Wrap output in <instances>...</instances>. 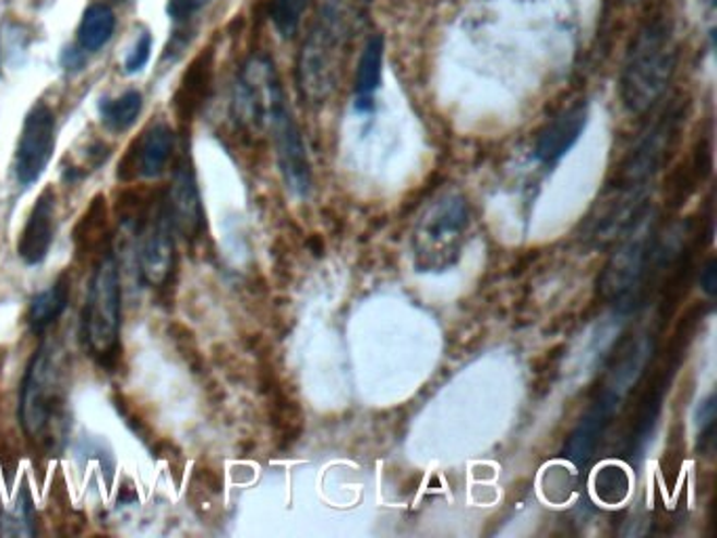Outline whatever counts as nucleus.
I'll return each mask as SVG.
<instances>
[{"label":"nucleus","mask_w":717,"mask_h":538,"mask_svg":"<svg viewBox=\"0 0 717 538\" xmlns=\"http://www.w3.org/2000/svg\"><path fill=\"white\" fill-rule=\"evenodd\" d=\"M265 122L272 129V138H274L276 154H278V165H280L285 181H287L288 190L299 199L308 196L312 190V170H310L299 127L290 113L285 91L280 85L274 88Z\"/></svg>","instance_id":"5"},{"label":"nucleus","mask_w":717,"mask_h":538,"mask_svg":"<svg viewBox=\"0 0 717 538\" xmlns=\"http://www.w3.org/2000/svg\"><path fill=\"white\" fill-rule=\"evenodd\" d=\"M56 240V192L43 190L29 211L28 222L17 242V255L26 265H40Z\"/></svg>","instance_id":"11"},{"label":"nucleus","mask_w":717,"mask_h":538,"mask_svg":"<svg viewBox=\"0 0 717 538\" xmlns=\"http://www.w3.org/2000/svg\"><path fill=\"white\" fill-rule=\"evenodd\" d=\"M70 301V276L61 274L47 290L38 292L28 308V326L32 333H43L56 324Z\"/></svg>","instance_id":"15"},{"label":"nucleus","mask_w":717,"mask_h":538,"mask_svg":"<svg viewBox=\"0 0 717 538\" xmlns=\"http://www.w3.org/2000/svg\"><path fill=\"white\" fill-rule=\"evenodd\" d=\"M0 524H4V528H0L4 535H34L36 533L28 490H22L15 505L0 517Z\"/></svg>","instance_id":"21"},{"label":"nucleus","mask_w":717,"mask_h":538,"mask_svg":"<svg viewBox=\"0 0 717 538\" xmlns=\"http://www.w3.org/2000/svg\"><path fill=\"white\" fill-rule=\"evenodd\" d=\"M154 200L147 199L144 192L138 190H124L118 196V204H116V213L122 226L131 227V229H144L145 222L150 217Z\"/></svg>","instance_id":"19"},{"label":"nucleus","mask_w":717,"mask_h":538,"mask_svg":"<svg viewBox=\"0 0 717 538\" xmlns=\"http://www.w3.org/2000/svg\"><path fill=\"white\" fill-rule=\"evenodd\" d=\"M471 224L467 200L442 192L421 211L413 231V255L419 272H446L459 261Z\"/></svg>","instance_id":"2"},{"label":"nucleus","mask_w":717,"mask_h":538,"mask_svg":"<svg viewBox=\"0 0 717 538\" xmlns=\"http://www.w3.org/2000/svg\"><path fill=\"white\" fill-rule=\"evenodd\" d=\"M587 124V108L583 104L573 106L547 122L546 129L539 133L535 145V156L541 165L551 167L558 165L581 140Z\"/></svg>","instance_id":"12"},{"label":"nucleus","mask_w":717,"mask_h":538,"mask_svg":"<svg viewBox=\"0 0 717 538\" xmlns=\"http://www.w3.org/2000/svg\"><path fill=\"white\" fill-rule=\"evenodd\" d=\"M701 283H703V288H705V292H707V295H714V292H716V261H714V259H712V261L707 263V267L703 270Z\"/></svg>","instance_id":"27"},{"label":"nucleus","mask_w":717,"mask_h":538,"mask_svg":"<svg viewBox=\"0 0 717 538\" xmlns=\"http://www.w3.org/2000/svg\"><path fill=\"white\" fill-rule=\"evenodd\" d=\"M676 40L669 20L653 17L633 38L625 59L621 95L633 113L650 110L676 72Z\"/></svg>","instance_id":"1"},{"label":"nucleus","mask_w":717,"mask_h":538,"mask_svg":"<svg viewBox=\"0 0 717 538\" xmlns=\"http://www.w3.org/2000/svg\"><path fill=\"white\" fill-rule=\"evenodd\" d=\"M150 53H152V36H150V34H144V36L135 43V47L131 49L129 57H127V61H124V70H127L129 74L142 72L145 68V63H147V59H150Z\"/></svg>","instance_id":"24"},{"label":"nucleus","mask_w":717,"mask_h":538,"mask_svg":"<svg viewBox=\"0 0 717 538\" xmlns=\"http://www.w3.org/2000/svg\"><path fill=\"white\" fill-rule=\"evenodd\" d=\"M169 337H171L177 354L186 360L188 369L192 370V372H201L202 356L201 351H199L194 333L186 324L172 322V324H169Z\"/></svg>","instance_id":"22"},{"label":"nucleus","mask_w":717,"mask_h":538,"mask_svg":"<svg viewBox=\"0 0 717 538\" xmlns=\"http://www.w3.org/2000/svg\"><path fill=\"white\" fill-rule=\"evenodd\" d=\"M167 208L175 231L186 242L196 244L204 234V208L190 154H181V158L175 163Z\"/></svg>","instance_id":"9"},{"label":"nucleus","mask_w":717,"mask_h":538,"mask_svg":"<svg viewBox=\"0 0 717 538\" xmlns=\"http://www.w3.org/2000/svg\"><path fill=\"white\" fill-rule=\"evenodd\" d=\"M56 113L45 101H36L24 120L15 154V177L22 188L36 183L49 167L56 152Z\"/></svg>","instance_id":"6"},{"label":"nucleus","mask_w":717,"mask_h":538,"mask_svg":"<svg viewBox=\"0 0 717 538\" xmlns=\"http://www.w3.org/2000/svg\"><path fill=\"white\" fill-rule=\"evenodd\" d=\"M714 421H716V404H714V394H709L703 399V404L696 408V426L701 429L703 440H709Z\"/></svg>","instance_id":"26"},{"label":"nucleus","mask_w":717,"mask_h":538,"mask_svg":"<svg viewBox=\"0 0 717 538\" xmlns=\"http://www.w3.org/2000/svg\"><path fill=\"white\" fill-rule=\"evenodd\" d=\"M145 238L140 253V270L145 284L154 288H163L171 280L177 255H175V227L169 217L167 199H158L152 204L150 217L145 222Z\"/></svg>","instance_id":"8"},{"label":"nucleus","mask_w":717,"mask_h":538,"mask_svg":"<svg viewBox=\"0 0 717 538\" xmlns=\"http://www.w3.org/2000/svg\"><path fill=\"white\" fill-rule=\"evenodd\" d=\"M208 0H169L167 13L172 22H188L192 15H196Z\"/></svg>","instance_id":"25"},{"label":"nucleus","mask_w":717,"mask_h":538,"mask_svg":"<svg viewBox=\"0 0 717 538\" xmlns=\"http://www.w3.org/2000/svg\"><path fill=\"white\" fill-rule=\"evenodd\" d=\"M74 249L79 259H91V256L108 253L110 242V222H108V202L106 196H95L91 200L88 208L83 213L81 222L74 227L72 234Z\"/></svg>","instance_id":"14"},{"label":"nucleus","mask_w":717,"mask_h":538,"mask_svg":"<svg viewBox=\"0 0 717 538\" xmlns=\"http://www.w3.org/2000/svg\"><path fill=\"white\" fill-rule=\"evenodd\" d=\"M175 138L167 122H154L144 131V135L133 142L127 156L118 165V179L133 181L138 177L154 179L160 177L171 160Z\"/></svg>","instance_id":"10"},{"label":"nucleus","mask_w":717,"mask_h":538,"mask_svg":"<svg viewBox=\"0 0 717 538\" xmlns=\"http://www.w3.org/2000/svg\"><path fill=\"white\" fill-rule=\"evenodd\" d=\"M383 47L385 40L381 34H374L365 45V51L358 61L356 70V95H358V108L369 110L373 101V93L381 83V65H383Z\"/></svg>","instance_id":"16"},{"label":"nucleus","mask_w":717,"mask_h":538,"mask_svg":"<svg viewBox=\"0 0 717 538\" xmlns=\"http://www.w3.org/2000/svg\"><path fill=\"white\" fill-rule=\"evenodd\" d=\"M653 227L648 224V217H640L632 226V234L625 238L621 249L610 259L604 272L602 286L604 297H625L640 284L646 265L653 253Z\"/></svg>","instance_id":"7"},{"label":"nucleus","mask_w":717,"mask_h":538,"mask_svg":"<svg viewBox=\"0 0 717 538\" xmlns=\"http://www.w3.org/2000/svg\"><path fill=\"white\" fill-rule=\"evenodd\" d=\"M308 2L310 0H272L270 17L283 38H292L297 34Z\"/></svg>","instance_id":"20"},{"label":"nucleus","mask_w":717,"mask_h":538,"mask_svg":"<svg viewBox=\"0 0 717 538\" xmlns=\"http://www.w3.org/2000/svg\"><path fill=\"white\" fill-rule=\"evenodd\" d=\"M142 108H144V97L135 88L122 93L116 99H101V104H99L104 124L116 133L131 129L138 122Z\"/></svg>","instance_id":"18"},{"label":"nucleus","mask_w":717,"mask_h":538,"mask_svg":"<svg viewBox=\"0 0 717 538\" xmlns=\"http://www.w3.org/2000/svg\"><path fill=\"white\" fill-rule=\"evenodd\" d=\"M63 410V367L61 351L47 340L34 354L22 381L20 421L29 440L45 442Z\"/></svg>","instance_id":"4"},{"label":"nucleus","mask_w":717,"mask_h":538,"mask_svg":"<svg viewBox=\"0 0 717 538\" xmlns=\"http://www.w3.org/2000/svg\"><path fill=\"white\" fill-rule=\"evenodd\" d=\"M598 492L602 494L604 501H621L628 492V478L621 469H604L602 476H598Z\"/></svg>","instance_id":"23"},{"label":"nucleus","mask_w":717,"mask_h":538,"mask_svg":"<svg viewBox=\"0 0 717 538\" xmlns=\"http://www.w3.org/2000/svg\"><path fill=\"white\" fill-rule=\"evenodd\" d=\"M120 312L122 290L115 255L108 251L97 259L85 312H83V337L91 356L104 369H116L120 360Z\"/></svg>","instance_id":"3"},{"label":"nucleus","mask_w":717,"mask_h":538,"mask_svg":"<svg viewBox=\"0 0 717 538\" xmlns=\"http://www.w3.org/2000/svg\"><path fill=\"white\" fill-rule=\"evenodd\" d=\"M116 28L115 11L104 4V2H95L91 4L81 20L79 26V47L85 53H95L101 47H106L112 38Z\"/></svg>","instance_id":"17"},{"label":"nucleus","mask_w":717,"mask_h":538,"mask_svg":"<svg viewBox=\"0 0 717 538\" xmlns=\"http://www.w3.org/2000/svg\"><path fill=\"white\" fill-rule=\"evenodd\" d=\"M213 83V51L206 49L194 57L188 70L183 72L179 86L172 97V108L181 122H190L201 112L204 101L208 99Z\"/></svg>","instance_id":"13"}]
</instances>
